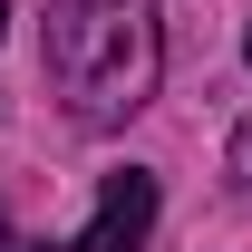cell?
Returning a JSON list of instances; mask_svg holds the SVG:
<instances>
[{
    "mask_svg": "<svg viewBox=\"0 0 252 252\" xmlns=\"http://www.w3.org/2000/svg\"><path fill=\"white\" fill-rule=\"evenodd\" d=\"M243 49H252V39H243Z\"/></svg>",
    "mask_w": 252,
    "mask_h": 252,
    "instance_id": "7",
    "label": "cell"
},
{
    "mask_svg": "<svg viewBox=\"0 0 252 252\" xmlns=\"http://www.w3.org/2000/svg\"><path fill=\"white\" fill-rule=\"evenodd\" d=\"M233 194H243V204H252V117L233 126Z\"/></svg>",
    "mask_w": 252,
    "mask_h": 252,
    "instance_id": "3",
    "label": "cell"
},
{
    "mask_svg": "<svg viewBox=\"0 0 252 252\" xmlns=\"http://www.w3.org/2000/svg\"><path fill=\"white\" fill-rule=\"evenodd\" d=\"M0 30H10V0H0Z\"/></svg>",
    "mask_w": 252,
    "mask_h": 252,
    "instance_id": "5",
    "label": "cell"
},
{
    "mask_svg": "<svg viewBox=\"0 0 252 252\" xmlns=\"http://www.w3.org/2000/svg\"><path fill=\"white\" fill-rule=\"evenodd\" d=\"M49 78L88 126H117L156 97V0H49Z\"/></svg>",
    "mask_w": 252,
    "mask_h": 252,
    "instance_id": "1",
    "label": "cell"
},
{
    "mask_svg": "<svg viewBox=\"0 0 252 252\" xmlns=\"http://www.w3.org/2000/svg\"><path fill=\"white\" fill-rule=\"evenodd\" d=\"M0 243H10V233H0Z\"/></svg>",
    "mask_w": 252,
    "mask_h": 252,
    "instance_id": "6",
    "label": "cell"
},
{
    "mask_svg": "<svg viewBox=\"0 0 252 252\" xmlns=\"http://www.w3.org/2000/svg\"><path fill=\"white\" fill-rule=\"evenodd\" d=\"M0 252H49V243H0Z\"/></svg>",
    "mask_w": 252,
    "mask_h": 252,
    "instance_id": "4",
    "label": "cell"
},
{
    "mask_svg": "<svg viewBox=\"0 0 252 252\" xmlns=\"http://www.w3.org/2000/svg\"><path fill=\"white\" fill-rule=\"evenodd\" d=\"M146 233H156V175H107V194H97V214H88V233L68 252H146Z\"/></svg>",
    "mask_w": 252,
    "mask_h": 252,
    "instance_id": "2",
    "label": "cell"
}]
</instances>
